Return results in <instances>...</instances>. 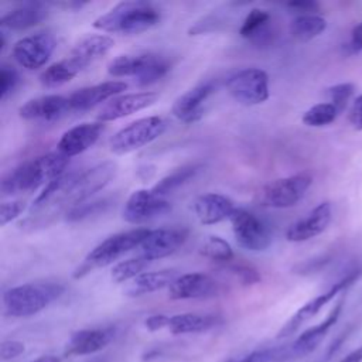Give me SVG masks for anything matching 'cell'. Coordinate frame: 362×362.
Listing matches in <instances>:
<instances>
[{"label": "cell", "mask_w": 362, "mask_h": 362, "mask_svg": "<svg viewBox=\"0 0 362 362\" xmlns=\"http://www.w3.org/2000/svg\"><path fill=\"white\" fill-rule=\"evenodd\" d=\"M18 72L7 65V64H3L1 65V69H0V98L1 100H4L17 86L18 83Z\"/></svg>", "instance_id": "40"}, {"label": "cell", "mask_w": 362, "mask_h": 362, "mask_svg": "<svg viewBox=\"0 0 362 362\" xmlns=\"http://www.w3.org/2000/svg\"><path fill=\"white\" fill-rule=\"evenodd\" d=\"M286 361L284 348H266L253 351L243 358L233 359V362H279Z\"/></svg>", "instance_id": "39"}, {"label": "cell", "mask_w": 362, "mask_h": 362, "mask_svg": "<svg viewBox=\"0 0 362 362\" xmlns=\"http://www.w3.org/2000/svg\"><path fill=\"white\" fill-rule=\"evenodd\" d=\"M228 362H233V359H230V361H228Z\"/></svg>", "instance_id": "49"}, {"label": "cell", "mask_w": 362, "mask_h": 362, "mask_svg": "<svg viewBox=\"0 0 362 362\" xmlns=\"http://www.w3.org/2000/svg\"><path fill=\"white\" fill-rule=\"evenodd\" d=\"M79 72L66 61H58L51 64L40 74V82L45 88H58L71 79H74Z\"/></svg>", "instance_id": "32"}, {"label": "cell", "mask_w": 362, "mask_h": 362, "mask_svg": "<svg viewBox=\"0 0 362 362\" xmlns=\"http://www.w3.org/2000/svg\"><path fill=\"white\" fill-rule=\"evenodd\" d=\"M201 255H204L205 257L214 262H223V263H228L233 259V250L230 245L221 236H214V235L204 242L201 247Z\"/></svg>", "instance_id": "35"}, {"label": "cell", "mask_w": 362, "mask_h": 362, "mask_svg": "<svg viewBox=\"0 0 362 362\" xmlns=\"http://www.w3.org/2000/svg\"><path fill=\"white\" fill-rule=\"evenodd\" d=\"M30 362H61V358L57 356V355H42L34 361H30Z\"/></svg>", "instance_id": "48"}, {"label": "cell", "mask_w": 362, "mask_h": 362, "mask_svg": "<svg viewBox=\"0 0 362 362\" xmlns=\"http://www.w3.org/2000/svg\"><path fill=\"white\" fill-rule=\"evenodd\" d=\"M348 120L355 130H362V95L356 96V99L354 100L348 113Z\"/></svg>", "instance_id": "43"}, {"label": "cell", "mask_w": 362, "mask_h": 362, "mask_svg": "<svg viewBox=\"0 0 362 362\" xmlns=\"http://www.w3.org/2000/svg\"><path fill=\"white\" fill-rule=\"evenodd\" d=\"M25 351V346L21 341L17 339H7L3 341L0 345V359L10 361L20 356Z\"/></svg>", "instance_id": "42"}, {"label": "cell", "mask_w": 362, "mask_h": 362, "mask_svg": "<svg viewBox=\"0 0 362 362\" xmlns=\"http://www.w3.org/2000/svg\"><path fill=\"white\" fill-rule=\"evenodd\" d=\"M187 230L182 228L148 229V233L140 243V255L151 262L173 255L187 239Z\"/></svg>", "instance_id": "15"}, {"label": "cell", "mask_w": 362, "mask_h": 362, "mask_svg": "<svg viewBox=\"0 0 362 362\" xmlns=\"http://www.w3.org/2000/svg\"><path fill=\"white\" fill-rule=\"evenodd\" d=\"M168 321H170V317L165 314H153L146 318L144 325L148 331H158L161 328H167Z\"/></svg>", "instance_id": "44"}, {"label": "cell", "mask_w": 362, "mask_h": 362, "mask_svg": "<svg viewBox=\"0 0 362 362\" xmlns=\"http://www.w3.org/2000/svg\"><path fill=\"white\" fill-rule=\"evenodd\" d=\"M127 89V83L123 81H107L92 86H85L75 90L69 96L72 110H89L105 100H112L119 93Z\"/></svg>", "instance_id": "23"}, {"label": "cell", "mask_w": 362, "mask_h": 362, "mask_svg": "<svg viewBox=\"0 0 362 362\" xmlns=\"http://www.w3.org/2000/svg\"><path fill=\"white\" fill-rule=\"evenodd\" d=\"M72 110L69 98L61 95H44L27 100L20 109V117L33 122H55Z\"/></svg>", "instance_id": "16"}, {"label": "cell", "mask_w": 362, "mask_h": 362, "mask_svg": "<svg viewBox=\"0 0 362 362\" xmlns=\"http://www.w3.org/2000/svg\"><path fill=\"white\" fill-rule=\"evenodd\" d=\"M221 284L205 273H187L178 276L168 287V297L173 300H204L219 296Z\"/></svg>", "instance_id": "14"}, {"label": "cell", "mask_w": 362, "mask_h": 362, "mask_svg": "<svg viewBox=\"0 0 362 362\" xmlns=\"http://www.w3.org/2000/svg\"><path fill=\"white\" fill-rule=\"evenodd\" d=\"M214 90V82H202L192 86L174 100L171 107L173 115L184 123L198 122L204 115V103Z\"/></svg>", "instance_id": "21"}, {"label": "cell", "mask_w": 362, "mask_h": 362, "mask_svg": "<svg viewBox=\"0 0 362 362\" xmlns=\"http://www.w3.org/2000/svg\"><path fill=\"white\" fill-rule=\"evenodd\" d=\"M167 123L160 116H147L137 119L117 130L110 139V150L115 154L123 156L139 150L165 132Z\"/></svg>", "instance_id": "8"}, {"label": "cell", "mask_w": 362, "mask_h": 362, "mask_svg": "<svg viewBox=\"0 0 362 362\" xmlns=\"http://www.w3.org/2000/svg\"><path fill=\"white\" fill-rule=\"evenodd\" d=\"M290 8L298 11L300 14H317L320 6L314 1H293L287 4Z\"/></svg>", "instance_id": "45"}, {"label": "cell", "mask_w": 362, "mask_h": 362, "mask_svg": "<svg viewBox=\"0 0 362 362\" xmlns=\"http://www.w3.org/2000/svg\"><path fill=\"white\" fill-rule=\"evenodd\" d=\"M147 233L148 229L136 228L106 238L85 256L82 263L72 273L74 279H82L83 276L89 274L96 269L113 264L123 255L139 247Z\"/></svg>", "instance_id": "5"}, {"label": "cell", "mask_w": 362, "mask_h": 362, "mask_svg": "<svg viewBox=\"0 0 362 362\" xmlns=\"http://www.w3.org/2000/svg\"><path fill=\"white\" fill-rule=\"evenodd\" d=\"M116 168L113 161H103L85 171L64 173L45 185L21 225L30 229L47 226L59 214H66L74 206L83 204L95 192L103 189L115 177Z\"/></svg>", "instance_id": "1"}, {"label": "cell", "mask_w": 362, "mask_h": 362, "mask_svg": "<svg viewBox=\"0 0 362 362\" xmlns=\"http://www.w3.org/2000/svg\"><path fill=\"white\" fill-rule=\"evenodd\" d=\"M65 287L54 281H35L11 287L3 294V305L11 317H30L61 297Z\"/></svg>", "instance_id": "4"}, {"label": "cell", "mask_w": 362, "mask_h": 362, "mask_svg": "<svg viewBox=\"0 0 362 362\" xmlns=\"http://www.w3.org/2000/svg\"><path fill=\"white\" fill-rule=\"evenodd\" d=\"M25 204L23 201H7L0 205V225L6 226L8 222L14 221L24 211Z\"/></svg>", "instance_id": "41"}, {"label": "cell", "mask_w": 362, "mask_h": 362, "mask_svg": "<svg viewBox=\"0 0 362 362\" xmlns=\"http://www.w3.org/2000/svg\"><path fill=\"white\" fill-rule=\"evenodd\" d=\"M103 132L102 122H86L68 129L59 139L57 147L58 153L65 157L78 156L90 148L100 137Z\"/></svg>", "instance_id": "19"}, {"label": "cell", "mask_w": 362, "mask_h": 362, "mask_svg": "<svg viewBox=\"0 0 362 362\" xmlns=\"http://www.w3.org/2000/svg\"><path fill=\"white\" fill-rule=\"evenodd\" d=\"M349 47L354 49V51H362V21L358 23L352 33H351V42H349Z\"/></svg>", "instance_id": "46"}, {"label": "cell", "mask_w": 362, "mask_h": 362, "mask_svg": "<svg viewBox=\"0 0 362 362\" xmlns=\"http://www.w3.org/2000/svg\"><path fill=\"white\" fill-rule=\"evenodd\" d=\"M150 263L151 260L143 255L124 259L112 267V280L115 283H126L127 280H134L137 276L144 273L143 270L147 269Z\"/></svg>", "instance_id": "33"}, {"label": "cell", "mask_w": 362, "mask_h": 362, "mask_svg": "<svg viewBox=\"0 0 362 362\" xmlns=\"http://www.w3.org/2000/svg\"><path fill=\"white\" fill-rule=\"evenodd\" d=\"M219 322L216 315L211 314H195V313H184L175 314L170 317L168 329L173 334H192L208 331Z\"/></svg>", "instance_id": "29"}, {"label": "cell", "mask_w": 362, "mask_h": 362, "mask_svg": "<svg viewBox=\"0 0 362 362\" xmlns=\"http://www.w3.org/2000/svg\"><path fill=\"white\" fill-rule=\"evenodd\" d=\"M339 112L337 107L329 102H321L310 109H307L301 117L303 123L310 127H322L327 124H331L337 117Z\"/></svg>", "instance_id": "34"}, {"label": "cell", "mask_w": 362, "mask_h": 362, "mask_svg": "<svg viewBox=\"0 0 362 362\" xmlns=\"http://www.w3.org/2000/svg\"><path fill=\"white\" fill-rule=\"evenodd\" d=\"M170 209V201L157 195L153 189H137L132 192L123 206V219L140 225L167 214Z\"/></svg>", "instance_id": "12"}, {"label": "cell", "mask_w": 362, "mask_h": 362, "mask_svg": "<svg viewBox=\"0 0 362 362\" xmlns=\"http://www.w3.org/2000/svg\"><path fill=\"white\" fill-rule=\"evenodd\" d=\"M235 209V202L218 192L202 194L194 202V212L202 225H215L230 219Z\"/></svg>", "instance_id": "24"}, {"label": "cell", "mask_w": 362, "mask_h": 362, "mask_svg": "<svg viewBox=\"0 0 362 362\" xmlns=\"http://www.w3.org/2000/svg\"><path fill=\"white\" fill-rule=\"evenodd\" d=\"M354 92H355V86L349 82L338 83V85H334L327 89L329 103H332L339 113L344 112V109L346 107L348 102L351 100Z\"/></svg>", "instance_id": "38"}, {"label": "cell", "mask_w": 362, "mask_h": 362, "mask_svg": "<svg viewBox=\"0 0 362 362\" xmlns=\"http://www.w3.org/2000/svg\"><path fill=\"white\" fill-rule=\"evenodd\" d=\"M226 89L240 105H260L269 98V76L260 68H245L228 78Z\"/></svg>", "instance_id": "9"}, {"label": "cell", "mask_w": 362, "mask_h": 362, "mask_svg": "<svg viewBox=\"0 0 362 362\" xmlns=\"http://www.w3.org/2000/svg\"><path fill=\"white\" fill-rule=\"evenodd\" d=\"M68 160V157L55 151L20 164L1 180V195L11 197L16 194L30 192L44 184H49L64 174Z\"/></svg>", "instance_id": "2"}, {"label": "cell", "mask_w": 362, "mask_h": 362, "mask_svg": "<svg viewBox=\"0 0 362 362\" xmlns=\"http://www.w3.org/2000/svg\"><path fill=\"white\" fill-rule=\"evenodd\" d=\"M110 205H112V199H109V198H100V199L83 202V204H79V205L74 206L72 209H69L65 214V219L68 222L83 221V219H86L89 216L99 215V214L105 212Z\"/></svg>", "instance_id": "36"}, {"label": "cell", "mask_w": 362, "mask_h": 362, "mask_svg": "<svg viewBox=\"0 0 362 362\" xmlns=\"http://www.w3.org/2000/svg\"><path fill=\"white\" fill-rule=\"evenodd\" d=\"M313 184V177L308 173H298L267 182L257 192L260 205L274 209H284L297 205Z\"/></svg>", "instance_id": "7"}, {"label": "cell", "mask_w": 362, "mask_h": 362, "mask_svg": "<svg viewBox=\"0 0 362 362\" xmlns=\"http://www.w3.org/2000/svg\"><path fill=\"white\" fill-rule=\"evenodd\" d=\"M178 277L177 272L173 269L158 270V272H144L137 276L126 288V296L129 297H140L144 294H150L158 291L164 287H170L173 281Z\"/></svg>", "instance_id": "27"}, {"label": "cell", "mask_w": 362, "mask_h": 362, "mask_svg": "<svg viewBox=\"0 0 362 362\" xmlns=\"http://www.w3.org/2000/svg\"><path fill=\"white\" fill-rule=\"evenodd\" d=\"M342 310V303H338L329 314L322 320L320 324L305 329L298 338L288 346H284L286 352V359H293V358H303L317 349V346L321 344L327 332L331 329V327L338 321L339 314Z\"/></svg>", "instance_id": "18"}, {"label": "cell", "mask_w": 362, "mask_h": 362, "mask_svg": "<svg viewBox=\"0 0 362 362\" xmlns=\"http://www.w3.org/2000/svg\"><path fill=\"white\" fill-rule=\"evenodd\" d=\"M57 40L49 31H40L18 40L11 49V55L18 65L27 69L44 66L55 51Z\"/></svg>", "instance_id": "11"}, {"label": "cell", "mask_w": 362, "mask_h": 362, "mask_svg": "<svg viewBox=\"0 0 362 362\" xmlns=\"http://www.w3.org/2000/svg\"><path fill=\"white\" fill-rule=\"evenodd\" d=\"M115 337V328H88L76 331L71 335L66 354L68 355H90L106 348Z\"/></svg>", "instance_id": "25"}, {"label": "cell", "mask_w": 362, "mask_h": 362, "mask_svg": "<svg viewBox=\"0 0 362 362\" xmlns=\"http://www.w3.org/2000/svg\"><path fill=\"white\" fill-rule=\"evenodd\" d=\"M201 168H202V164H199V163L187 164V165H182L180 168H175L173 173L163 177L151 189L157 195L164 197V195L173 192L174 189L180 188L185 182H188L191 178H194L201 171Z\"/></svg>", "instance_id": "31"}, {"label": "cell", "mask_w": 362, "mask_h": 362, "mask_svg": "<svg viewBox=\"0 0 362 362\" xmlns=\"http://www.w3.org/2000/svg\"><path fill=\"white\" fill-rule=\"evenodd\" d=\"M170 66L167 58L154 52L122 54L107 64V72L113 76H132L139 86H146L164 78Z\"/></svg>", "instance_id": "6"}, {"label": "cell", "mask_w": 362, "mask_h": 362, "mask_svg": "<svg viewBox=\"0 0 362 362\" xmlns=\"http://www.w3.org/2000/svg\"><path fill=\"white\" fill-rule=\"evenodd\" d=\"M113 44V38L106 34H89L75 44L65 59L78 72H81L89 64L106 55L112 49Z\"/></svg>", "instance_id": "22"}, {"label": "cell", "mask_w": 362, "mask_h": 362, "mask_svg": "<svg viewBox=\"0 0 362 362\" xmlns=\"http://www.w3.org/2000/svg\"><path fill=\"white\" fill-rule=\"evenodd\" d=\"M358 279V273H352L348 274L346 277H344L342 280L337 281L332 287H329L325 293L311 298L310 301H307L303 307H300L291 317L290 320L280 328L277 338H286L291 334H294L304 322H307L308 320H311L313 317H315L324 305H327L338 293H341L342 290H345L346 287H349L355 280Z\"/></svg>", "instance_id": "13"}, {"label": "cell", "mask_w": 362, "mask_h": 362, "mask_svg": "<svg viewBox=\"0 0 362 362\" xmlns=\"http://www.w3.org/2000/svg\"><path fill=\"white\" fill-rule=\"evenodd\" d=\"M161 20L160 10L148 1H122L93 21V28L134 35L157 25Z\"/></svg>", "instance_id": "3"}, {"label": "cell", "mask_w": 362, "mask_h": 362, "mask_svg": "<svg viewBox=\"0 0 362 362\" xmlns=\"http://www.w3.org/2000/svg\"><path fill=\"white\" fill-rule=\"evenodd\" d=\"M225 270H228V273H230L242 286H253L262 280L257 269L247 263H233L226 266Z\"/></svg>", "instance_id": "37"}, {"label": "cell", "mask_w": 362, "mask_h": 362, "mask_svg": "<svg viewBox=\"0 0 362 362\" xmlns=\"http://www.w3.org/2000/svg\"><path fill=\"white\" fill-rule=\"evenodd\" d=\"M157 99L158 95L156 92H137L116 96L100 109L98 115V122L106 123L122 119L124 116H130L154 105Z\"/></svg>", "instance_id": "20"}, {"label": "cell", "mask_w": 362, "mask_h": 362, "mask_svg": "<svg viewBox=\"0 0 362 362\" xmlns=\"http://www.w3.org/2000/svg\"><path fill=\"white\" fill-rule=\"evenodd\" d=\"M48 14V6L45 3H24L11 11L6 13L0 24L3 28H8L13 31L27 30L30 27L37 25L41 23Z\"/></svg>", "instance_id": "26"}, {"label": "cell", "mask_w": 362, "mask_h": 362, "mask_svg": "<svg viewBox=\"0 0 362 362\" xmlns=\"http://www.w3.org/2000/svg\"><path fill=\"white\" fill-rule=\"evenodd\" d=\"M327 20L320 14H298L290 23V34L301 42H307L322 34Z\"/></svg>", "instance_id": "30"}, {"label": "cell", "mask_w": 362, "mask_h": 362, "mask_svg": "<svg viewBox=\"0 0 362 362\" xmlns=\"http://www.w3.org/2000/svg\"><path fill=\"white\" fill-rule=\"evenodd\" d=\"M339 362H362V345L356 349L351 351L345 358H342Z\"/></svg>", "instance_id": "47"}, {"label": "cell", "mask_w": 362, "mask_h": 362, "mask_svg": "<svg viewBox=\"0 0 362 362\" xmlns=\"http://www.w3.org/2000/svg\"><path fill=\"white\" fill-rule=\"evenodd\" d=\"M230 223L235 240L240 247L250 252H262L269 247L272 242L270 229L255 214L236 208L230 216Z\"/></svg>", "instance_id": "10"}, {"label": "cell", "mask_w": 362, "mask_h": 362, "mask_svg": "<svg viewBox=\"0 0 362 362\" xmlns=\"http://www.w3.org/2000/svg\"><path fill=\"white\" fill-rule=\"evenodd\" d=\"M270 14L262 8H252L242 21L239 28L240 37L250 40L255 44H267L272 38L270 28Z\"/></svg>", "instance_id": "28"}, {"label": "cell", "mask_w": 362, "mask_h": 362, "mask_svg": "<svg viewBox=\"0 0 362 362\" xmlns=\"http://www.w3.org/2000/svg\"><path fill=\"white\" fill-rule=\"evenodd\" d=\"M332 206L328 201L318 204L304 218L291 223L286 230V239L290 242H305L321 235L329 225Z\"/></svg>", "instance_id": "17"}]
</instances>
